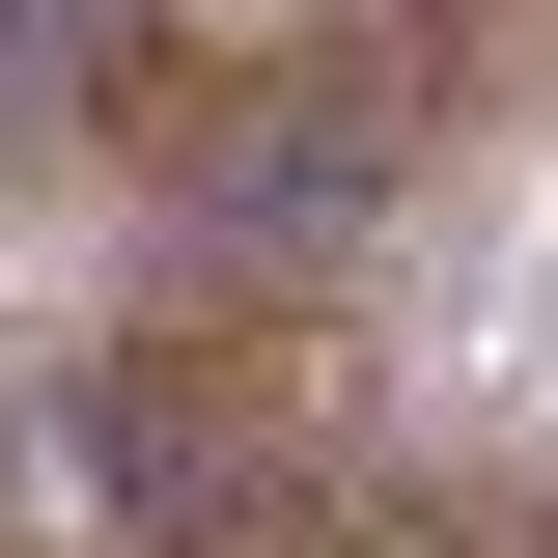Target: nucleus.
<instances>
[{"instance_id": "nucleus-2", "label": "nucleus", "mask_w": 558, "mask_h": 558, "mask_svg": "<svg viewBox=\"0 0 558 558\" xmlns=\"http://www.w3.org/2000/svg\"><path fill=\"white\" fill-rule=\"evenodd\" d=\"M0 558H28V531H0Z\"/></svg>"}, {"instance_id": "nucleus-1", "label": "nucleus", "mask_w": 558, "mask_h": 558, "mask_svg": "<svg viewBox=\"0 0 558 558\" xmlns=\"http://www.w3.org/2000/svg\"><path fill=\"white\" fill-rule=\"evenodd\" d=\"M84 223L140 558H558V0H307Z\"/></svg>"}]
</instances>
